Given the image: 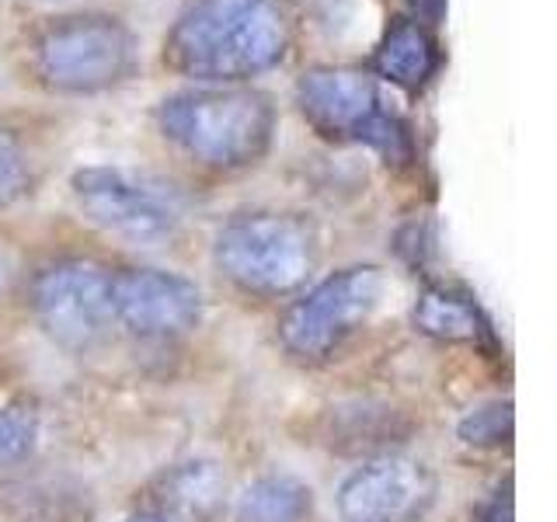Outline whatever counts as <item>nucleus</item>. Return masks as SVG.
I'll list each match as a JSON object with an SVG mask.
<instances>
[{"instance_id":"nucleus-1","label":"nucleus","mask_w":557,"mask_h":522,"mask_svg":"<svg viewBox=\"0 0 557 522\" xmlns=\"http://www.w3.org/2000/svg\"><path fill=\"white\" fill-rule=\"evenodd\" d=\"M293 39L283 0H188L164 39L174 74L237 84L286 60Z\"/></svg>"},{"instance_id":"nucleus-2","label":"nucleus","mask_w":557,"mask_h":522,"mask_svg":"<svg viewBox=\"0 0 557 522\" xmlns=\"http://www.w3.org/2000/svg\"><path fill=\"white\" fill-rule=\"evenodd\" d=\"M157 129L196 164L237 171L265 157L275 109L251 87H191L157 104Z\"/></svg>"},{"instance_id":"nucleus-3","label":"nucleus","mask_w":557,"mask_h":522,"mask_svg":"<svg viewBox=\"0 0 557 522\" xmlns=\"http://www.w3.org/2000/svg\"><path fill=\"white\" fill-rule=\"evenodd\" d=\"M129 28L109 14L52 17L32 39V70L49 91L101 95L133 74Z\"/></svg>"},{"instance_id":"nucleus-4","label":"nucleus","mask_w":557,"mask_h":522,"mask_svg":"<svg viewBox=\"0 0 557 522\" xmlns=\"http://www.w3.org/2000/svg\"><path fill=\"white\" fill-rule=\"evenodd\" d=\"M300 115L327 139H356L387 161H408V126L383 101L380 84L352 66H313L296 80Z\"/></svg>"},{"instance_id":"nucleus-5","label":"nucleus","mask_w":557,"mask_h":522,"mask_svg":"<svg viewBox=\"0 0 557 522\" xmlns=\"http://www.w3.org/2000/svg\"><path fill=\"white\" fill-rule=\"evenodd\" d=\"M213 261L223 278L255 296H286L307 283L313 237L296 216L244 213L216 234Z\"/></svg>"},{"instance_id":"nucleus-6","label":"nucleus","mask_w":557,"mask_h":522,"mask_svg":"<svg viewBox=\"0 0 557 522\" xmlns=\"http://www.w3.org/2000/svg\"><path fill=\"white\" fill-rule=\"evenodd\" d=\"M383 296V272L373 265H356L327 275L324 283L300 296L283 324L278 341L300 362H321L335 356L356 331L373 318Z\"/></svg>"},{"instance_id":"nucleus-7","label":"nucleus","mask_w":557,"mask_h":522,"mask_svg":"<svg viewBox=\"0 0 557 522\" xmlns=\"http://www.w3.org/2000/svg\"><path fill=\"white\" fill-rule=\"evenodd\" d=\"M70 188L87 220L129 244H161L182 226L178 196L144 174L104 164L81 167L70 178Z\"/></svg>"},{"instance_id":"nucleus-8","label":"nucleus","mask_w":557,"mask_h":522,"mask_svg":"<svg viewBox=\"0 0 557 522\" xmlns=\"http://www.w3.org/2000/svg\"><path fill=\"white\" fill-rule=\"evenodd\" d=\"M32 310L52 341L70 348V352H87L109 335L115 321L112 275L98 261H57L35 278Z\"/></svg>"},{"instance_id":"nucleus-9","label":"nucleus","mask_w":557,"mask_h":522,"mask_svg":"<svg viewBox=\"0 0 557 522\" xmlns=\"http://www.w3.org/2000/svg\"><path fill=\"white\" fill-rule=\"evenodd\" d=\"M440 492L432 467L387 452L345 477L338 487V512L345 522H414L425 515Z\"/></svg>"},{"instance_id":"nucleus-10","label":"nucleus","mask_w":557,"mask_h":522,"mask_svg":"<svg viewBox=\"0 0 557 522\" xmlns=\"http://www.w3.org/2000/svg\"><path fill=\"white\" fill-rule=\"evenodd\" d=\"M112 318L139 338H178L202 321V293L161 269L112 275Z\"/></svg>"},{"instance_id":"nucleus-11","label":"nucleus","mask_w":557,"mask_h":522,"mask_svg":"<svg viewBox=\"0 0 557 522\" xmlns=\"http://www.w3.org/2000/svg\"><path fill=\"white\" fill-rule=\"evenodd\" d=\"M435 66H440V52H435V39L422 22H411V17H397L387 25L383 39L373 52V70L397 87H422Z\"/></svg>"},{"instance_id":"nucleus-12","label":"nucleus","mask_w":557,"mask_h":522,"mask_svg":"<svg viewBox=\"0 0 557 522\" xmlns=\"http://www.w3.org/2000/svg\"><path fill=\"white\" fill-rule=\"evenodd\" d=\"M153 495H157V505L171 515L202 519L213 512L223 498V474L216 470V463H209V460L178 463L157 481Z\"/></svg>"},{"instance_id":"nucleus-13","label":"nucleus","mask_w":557,"mask_h":522,"mask_svg":"<svg viewBox=\"0 0 557 522\" xmlns=\"http://www.w3.org/2000/svg\"><path fill=\"white\" fill-rule=\"evenodd\" d=\"M313 509V495L289 474L258 477L237 498V522H304Z\"/></svg>"},{"instance_id":"nucleus-14","label":"nucleus","mask_w":557,"mask_h":522,"mask_svg":"<svg viewBox=\"0 0 557 522\" xmlns=\"http://www.w3.org/2000/svg\"><path fill=\"white\" fill-rule=\"evenodd\" d=\"M414 324L440 341H481L484 318L474 300L453 289H425L414 303Z\"/></svg>"},{"instance_id":"nucleus-15","label":"nucleus","mask_w":557,"mask_h":522,"mask_svg":"<svg viewBox=\"0 0 557 522\" xmlns=\"http://www.w3.org/2000/svg\"><path fill=\"white\" fill-rule=\"evenodd\" d=\"M35 443H39V418L28 408H0V467L28 460Z\"/></svg>"},{"instance_id":"nucleus-16","label":"nucleus","mask_w":557,"mask_h":522,"mask_svg":"<svg viewBox=\"0 0 557 522\" xmlns=\"http://www.w3.org/2000/svg\"><path fill=\"white\" fill-rule=\"evenodd\" d=\"M512 435V405H484L460 422V439L467 446H502Z\"/></svg>"},{"instance_id":"nucleus-17","label":"nucleus","mask_w":557,"mask_h":522,"mask_svg":"<svg viewBox=\"0 0 557 522\" xmlns=\"http://www.w3.org/2000/svg\"><path fill=\"white\" fill-rule=\"evenodd\" d=\"M28 182L32 171H28L25 147L17 144V136L11 129H0V209L22 199L28 191Z\"/></svg>"},{"instance_id":"nucleus-18","label":"nucleus","mask_w":557,"mask_h":522,"mask_svg":"<svg viewBox=\"0 0 557 522\" xmlns=\"http://www.w3.org/2000/svg\"><path fill=\"white\" fill-rule=\"evenodd\" d=\"M126 522H168V519H161V515H133Z\"/></svg>"},{"instance_id":"nucleus-19","label":"nucleus","mask_w":557,"mask_h":522,"mask_svg":"<svg viewBox=\"0 0 557 522\" xmlns=\"http://www.w3.org/2000/svg\"><path fill=\"white\" fill-rule=\"evenodd\" d=\"M4 283H8V265H4V258H0V289H4Z\"/></svg>"}]
</instances>
